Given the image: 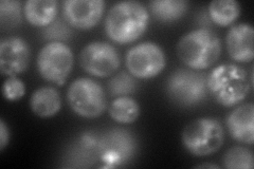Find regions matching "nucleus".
<instances>
[{
  "label": "nucleus",
  "mask_w": 254,
  "mask_h": 169,
  "mask_svg": "<svg viewBox=\"0 0 254 169\" xmlns=\"http://www.w3.org/2000/svg\"><path fill=\"white\" fill-rule=\"evenodd\" d=\"M149 14L138 1H120L110 7L105 18V32L115 43L131 44L147 29Z\"/></svg>",
  "instance_id": "nucleus-1"
},
{
  "label": "nucleus",
  "mask_w": 254,
  "mask_h": 169,
  "mask_svg": "<svg viewBox=\"0 0 254 169\" xmlns=\"http://www.w3.org/2000/svg\"><path fill=\"white\" fill-rule=\"evenodd\" d=\"M221 54V42L215 32L200 28L189 32L177 44V56L185 65L194 70L208 69Z\"/></svg>",
  "instance_id": "nucleus-2"
},
{
  "label": "nucleus",
  "mask_w": 254,
  "mask_h": 169,
  "mask_svg": "<svg viewBox=\"0 0 254 169\" xmlns=\"http://www.w3.org/2000/svg\"><path fill=\"white\" fill-rule=\"evenodd\" d=\"M206 84L213 98L225 107L236 106L250 91L247 72L233 63H225L214 68L208 74Z\"/></svg>",
  "instance_id": "nucleus-3"
},
{
  "label": "nucleus",
  "mask_w": 254,
  "mask_h": 169,
  "mask_svg": "<svg viewBox=\"0 0 254 169\" xmlns=\"http://www.w3.org/2000/svg\"><path fill=\"white\" fill-rule=\"evenodd\" d=\"M208 74L200 70L180 68L175 70L165 84L169 99L180 107H192L208 96Z\"/></svg>",
  "instance_id": "nucleus-4"
},
{
  "label": "nucleus",
  "mask_w": 254,
  "mask_h": 169,
  "mask_svg": "<svg viewBox=\"0 0 254 169\" xmlns=\"http://www.w3.org/2000/svg\"><path fill=\"white\" fill-rule=\"evenodd\" d=\"M185 148L195 157H208L217 152L225 141V131L216 118L199 117L182 130Z\"/></svg>",
  "instance_id": "nucleus-5"
},
{
  "label": "nucleus",
  "mask_w": 254,
  "mask_h": 169,
  "mask_svg": "<svg viewBox=\"0 0 254 169\" xmlns=\"http://www.w3.org/2000/svg\"><path fill=\"white\" fill-rule=\"evenodd\" d=\"M67 100L74 113L85 118L99 117L107 107L104 89L98 82L88 77L77 78L71 83Z\"/></svg>",
  "instance_id": "nucleus-6"
},
{
  "label": "nucleus",
  "mask_w": 254,
  "mask_h": 169,
  "mask_svg": "<svg viewBox=\"0 0 254 169\" xmlns=\"http://www.w3.org/2000/svg\"><path fill=\"white\" fill-rule=\"evenodd\" d=\"M73 53L71 48L59 42L46 44L37 54V69L43 78L63 86L73 68Z\"/></svg>",
  "instance_id": "nucleus-7"
},
{
  "label": "nucleus",
  "mask_w": 254,
  "mask_h": 169,
  "mask_svg": "<svg viewBox=\"0 0 254 169\" xmlns=\"http://www.w3.org/2000/svg\"><path fill=\"white\" fill-rule=\"evenodd\" d=\"M165 65L166 58L162 48L152 42L136 45L126 54L127 70L137 79L156 77Z\"/></svg>",
  "instance_id": "nucleus-8"
},
{
  "label": "nucleus",
  "mask_w": 254,
  "mask_h": 169,
  "mask_svg": "<svg viewBox=\"0 0 254 169\" xmlns=\"http://www.w3.org/2000/svg\"><path fill=\"white\" fill-rule=\"evenodd\" d=\"M137 142L133 134L124 129H111L103 134L98 143L99 159L109 167L126 164L134 156Z\"/></svg>",
  "instance_id": "nucleus-9"
},
{
  "label": "nucleus",
  "mask_w": 254,
  "mask_h": 169,
  "mask_svg": "<svg viewBox=\"0 0 254 169\" xmlns=\"http://www.w3.org/2000/svg\"><path fill=\"white\" fill-rule=\"evenodd\" d=\"M79 63L87 73L97 77L113 75L120 67V55L108 43L93 42L87 45L79 54Z\"/></svg>",
  "instance_id": "nucleus-10"
},
{
  "label": "nucleus",
  "mask_w": 254,
  "mask_h": 169,
  "mask_svg": "<svg viewBox=\"0 0 254 169\" xmlns=\"http://www.w3.org/2000/svg\"><path fill=\"white\" fill-rule=\"evenodd\" d=\"M105 6L104 0H66L63 2V15L69 26L89 30L100 22Z\"/></svg>",
  "instance_id": "nucleus-11"
},
{
  "label": "nucleus",
  "mask_w": 254,
  "mask_h": 169,
  "mask_svg": "<svg viewBox=\"0 0 254 169\" xmlns=\"http://www.w3.org/2000/svg\"><path fill=\"white\" fill-rule=\"evenodd\" d=\"M31 50L25 39L17 36L2 38L0 42V70L6 76L25 72L30 63Z\"/></svg>",
  "instance_id": "nucleus-12"
},
{
  "label": "nucleus",
  "mask_w": 254,
  "mask_h": 169,
  "mask_svg": "<svg viewBox=\"0 0 254 169\" xmlns=\"http://www.w3.org/2000/svg\"><path fill=\"white\" fill-rule=\"evenodd\" d=\"M254 30L250 23H238L228 31L226 43L228 53L237 62H250L253 59Z\"/></svg>",
  "instance_id": "nucleus-13"
},
{
  "label": "nucleus",
  "mask_w": 254,
  "mask_h": 169,
  "mask_svg": "<svg viewBox=\"0 0 254 169\" xmlns=\"http://www.w3.org/2000/svg\"><path fill=\"white\" fill-rule=\"evenodd\" d=\"M227 127L232 138L241 143L252 145L254 141V105L243 104L230 112Z\"/></svg>",
  "instance_id": "nucleus-14"
},
{
  "label": "nucleus",
  "mask_w": 254,
  "mask_h": 169,
  "mask_svg": "<svg viewBox=\"0 0 254 169\" xmlns=\"http://www.w3.org/2000/svg\"><path fill=\"white\" fill-rule=\"evenodd\" d=\"M30 107L33 113L39 117H51L61 110V95L53 87H41L32 93L30 99Z\"/></svg>",
  "instance_id": "nucleus-15"
},
{
  "label": "nucleus",
  "mask_w": 254,
  "mask_h": 169,
  "mask_svg": "<svg viewBox=\"0 0 254 169\" xmlns=\"http://www.w3.org/2000/svg\"><path fill=\"white\" fill-rule=\"evenodd\" d=\"M26 19L32 26L46 28L57 19L58 1L55 0H29L23 6Z\"/></svg>",
  "instance_id": "nucleus-16"
},
{
  "label": "nucleus",
  "mask_w": 254,
  "mask_h": 169,
  "mask_svg": "<svg viewBox=\"0 0 254 169\" xmlns=\"http://www.w3.org/2000/svg\"><path fill=\"white\" fill-rule=\"evenodd\" d=\"M208 14L215 25L227 27L240 17L241 4L235 0H214L208 6Z\"/></svg>",
  "instance_id": "nucleus-17"
},
{
  "label": "nucleus",
  "mask_w": 254,
  "mask_h": 169,
  "mask_svg": "<svg viewBox=\"0 0 254 169\" xmlns=\"http://www.w3.org/2000/svg\"><path fill=\"white\" fill-rule=\"evenodd\" d=\"M155 18L162 22H173L186 14L189 2L185 0H156L148 3Z\"/></svg>",
  "instance_id": "nucleus-18"
},
{
  "label": "nucleus",
  "mask_w": 254,
  "mask_h": 169,
  "mask_svg": "<svg viewBox=\"0 0 254 169\" xmlns=\"http://www.w3.org/2000/svg\"><path fill=\"white\" fill-rule=\"evenodd\" d=\"M109 115L119 124H131L140 115V106L129 96H119L110 105Z\"/></svg>",
  "instance_id": "nucleus-19"
},
{
  "label": "nucleus",
  "mask_w": 254,
  "mask_h": 169,
  "mask_svg": "<svg viewBox=\"0 0 254 169\" xmlns=\"http://www.w3.org/2000/svg\"><path fill=\"white\" fill-rule=\"evenodd\" d=\"M138 88V80L129 72L121 71L111 77L107 83V89L113 98L119 96H128L136 92Z\"/></svg>",
  "instance_id": "nucleus-20"
},
{
  "label": "nucleus",
  "mask_w": 254,
  "mask_h": 169,
  "mask_svg": "<svg viewBox=\"0 0 254 169\" xmlns=\"http://www.w3.org/2000/svg\"><path fill=\"white\" fill-rule=\"evenodd\" d=\"M21 2L17 0L0 1V25L2 31H10L21 23Z\"/></svg>",
  "instance_id": "nucleus-21"
},
{
  "label": "nucleus",
  "mask_w": 254,
  "mask_h": 169,
  "mask_svg": "<svg viewBox=\"0 0 254 169\" xmlns=\"http://www.w3.org/2000/svg\"><path fill=\"white\" fill-rule=\"evenodd\" d=\"M222 161H224V167L228 169L253 168L252 151L244 146H234L227 150Z\"/></svg>",
  "instance_id": "nucleus-22"
},
{
  "label": "nucleus",
  "mask_w": 254,
  "mask_h": 169,
  "mask_svg": "<svg viewBox=\"0 0 254 169\" xmlns=\"http://www.w3.org/2000/svg\"><path fill=\"white\" fill-rule=\"evenodd\" d=\"M44 37L50 42H59L64 43L70 39L72 35V31L68 26L67 21L63 19H55L51 25L44 29Z\"/></svg>",
  "instance_id": "nucleus-23"
},
{
  "label": "nucleus",
  "mask_w": 254,
  "mask_h": 169,
  "mask_svg": "<svg viewBox=\"0 0 254 169\" xmlns=\"http://www.w3.org/2000/svg\"><path fill=\"white\" fill-rule=\"evenodd\" d=\"M2 93L7 101H18L26 94V86L17 76H9L3 83Z\"/></svg>",
  "instance_id": "nucleus-24"
},
{
  "label": "nucleus",
  "mask_w": 254,
  "mask_h": 169,
  "mask_svg": "<svg viewBox=\"0 0 254 169\" xmlns=\"http://www.w3.org/2000/svg\"><path fill=\"white\" fill-rule=\"evenodd\" d=\"M10 141V131L3 119H0V150H3Z\"/></svg>",
  "instance_id": "nucleus-25"
},
{
  "label": "nucleus",
  "mask_w": 254,
  "mask_h": 169,
  "mask_svg": "<svg viewBox=\"0 0 254 169\" xmlns=\"http://www.w3.org/2000/svg\"><path fill=\"white\" fill-rule=\"evenodd\" d=\"M196 168H219L218 165L215 164H210V163H205V164H200L196 166Z\"/></svg>",
  "instance_id": "nucleus-26"
}]
</instances>
